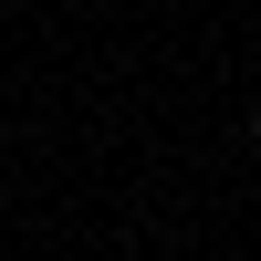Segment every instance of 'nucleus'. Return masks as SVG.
<instances>
[{
	"label": "nucleus",
	"mask_w": 261,
	"mask_h": 261,
	"mask_svg": "<svg viewBox=\"0 0 261 261\" xmlns=\"http://www.w3.org/2000/svg\"><path fill=\"white\" fill-rule=\"evenodd\" d=\"M251 146H261V105H251Z\"/></svg>",
	"instance_id": "1"
}]
</instances>
